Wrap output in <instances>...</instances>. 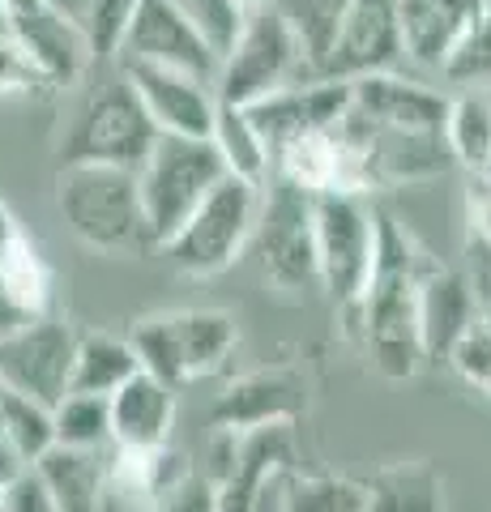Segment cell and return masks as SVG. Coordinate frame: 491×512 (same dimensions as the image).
I'll use <instances>...</instances> for the list:
<instances>
[{"label":"cell","mask_w":491,"mask_h":512,"mask_svg":"<svg viewBox=\"0 0 491 512\" xmlns=\"http://www.w3.org/2000/svg\"><path fill=\"white\" fill-rule=\"evenodd\" d=\"M436 261L393 214L376 210V261L363 295L346 308V338H355L385 380H410L427 363L419 338V282Z\"/></svg>","instance_id":"6da1fadb"},{"label":"cell","mask_w":491,"mask_h":512,"mask_svg":"<svg viewBox=\"0 0 491 512\" xmlns=\"http://www.w3.org/2000/svg\"><path fill=\"white\" fill-rule=\"evenodd\" d=\"M56 210L73 239L99 256H141L154 248L141 210L137 171L69 163L56 171Z\"/></svg>","instance_id":"7a4b0ae2"},{"label":"cell","mask_w":491,"mask_h":512,"mask_svg":"<svg viewBox=\"0 0 491 512\" xmlns=\"http://www.w3.org/2000/svg\"><path fill=\"white\" fill-rule=\"evenodd\" d=\"M158 128L146 116V107L124 82V73L112 64V73H103L99 82H90L86 94L77 99L65 133L56 141L60 167L69 163H99V167H124L137 171L154 150Z\"/></svg>","instance_id":"3957f363"},{"label":"cell","mask_w":491,"mask_h":512,"mask_svg":"<svg viewBox=\"0 0 491 512\" xmlns=\"http://www.w3.org/2000/svg\"><path fill=\"white\" fill-rule=\"evenodd\" d=\"M261 188L265 184L240 180V175H223V180L210 188V197L158 244V252L167 256V265L184 278L227 274L244 256V248L252 244L257 214H261Z\"/></svg>","instance_id":"277c9868"},{"label":"cell","mask_w":491,"mask_h":512,"mask_svg":"<svg viewBox=\"0 0 491 512\" xmlns=\"http://www.w3.org/2000/svg\"><path fill=\"white\" fill-rule=\"evenodd\" d=\"M129 342L141 359V372L167 380L171 389L214 376L240 346V325L223 308H180L141 316Z\"/></svg>","instance_id":"5b68a950"},{"label":"cell","mask_w":491,"mask_h":512,"mask_svg":"<svg viewBox=\"0 0 491 512\" xmlns=\"http://www.w3.org/2000/svg\"><path fill=\"white\" fill-rule=\"evenodd\" d=\"M308 77H316V69L304 52V43H299L291 22L282 18V9L269 0L261 9H248L231 52L218 60L214 94L223 103L248 107V103H257L282 86L308 82Z\"/></svg>","instance_id":"8992f818"},{"label":"cell","mask_w":491,"mask_h":512,"mask_svg":"<svg viewBox=\"0 0 491 512\" xmlns=\"http://www.w3.org/2000/svg\"><path fill=\"white\" fill-rule=\"evenodd\" d=\"M227 175L210 137H171L158 133L146 163L137 167L141 210H146L154 248L210 197V188Z\"/></svg>","instance_id":"52a82bcc"},{"label":"cell","mask_w":491,"mask_h":512,"mask_svg":"<svg viewBox=\"0 0 491 512\" xmlns=\"http://www.w3.org/2000/svg\"><path fill=\"white\" fill-rule=\"evenodd\" d=\"M316 286L346 312L363 295L376 261V210L363 192H316Z\"/></svg>","instance_id":"ba28073f"},{"label":"cell","mask_w":491,"mask_h":512,"mask_svg":"<svg viewBox=\"0 0 491 512\" xmlns=\"http://www.w3.org/2000/svg\"><path fill=\"white\" fill-rule=\"evenodd\" d=\"M312 192L299 184L269 175L261 188V214H257V261L261 278L282 295H299L316 286V214Z\"/></svg>","instance_id":"9c48e42d"},{"label":"cell","mask_w":491,"mask_h":512,"mask_svg":"<svg viewBox=\"0 0 491 512\" xmlns=\"http://www.w3.org/2000/svg\"><path fill=\"white\" fill-rule=\"evenodd\" d=\"M295 470V423H269L252 431H218L214 483L218 512H261L269 487Z\"/></svg>","instance_id":"30bf717a"},{"label":"cell","mask_w":491,"mask_h":512,"mask_svg":"<svg viewBox=\"0 0 491 512\" xmlns=\"http://www.w3.org/2000/svg\"><path fill=\"white\" fill-rule=\"evenodd\" d=\"M77 355V333L52 312L22 320L0 338V389L35 397L43 406H56L69 393Z\"/></svg>","instance_id":"8fae6325"},{"label":"cell","mask_w":491,"mask_h":512,"mask_svg":"<svg viewBox=\"0 0 491 512\" xmlns=\"http://www.w3.org/2000/svg\"><path fill=\"white\" fill-rule=\"evenodd\" d=\"M116 69L133 86V94L141 99L158 133L210 137L214 111H218L214 82H205L197 73H184V69H167V64H141V60H124Z\"/></svg>","instance_id":"7c38bea8"},{"label":"cell","mask_w":491,"mask_h":512,"mask_svg":"<svg viewBox=\"0 0 491 512\" xmlns=\"http://www.w3.org/2000/svg\"><path fill=\"white\" fill-rule=\"evenodd\" d=\"M406 64L402 47V0H351L338 26V39L321 64V77H363Z\"/></svg>","instance_id":"4fadbf2b"},{"label":"cell","mask_w":491,"mask_h":512,"mask_svg":"<svg viewBox=\"0 0 491 512\" xmlns=\"http://www.w3.org/2000/svg\"><path fill=\"white\" fill-rule=\"evenodd\" d=\"M445 111H449L445 90L427 86L419 77H406L402 69L351 77V116L372 128L445 137Z\"/></svg>","instance_id":"5bb4252c"},{"label":"cell","mask_w":491,"mask_h":512,"mask_svg":"<svg viewBox=\"0 0 491 512\" xmlns=\"http://www.w3.org/2000/svg\"><path fill=\"white\" fill-rule=\"evenodd\" d=\"M124 60L167 64V69L197 73L205 82H214V73H218L214 47L197 35V26L176 9V0H137L129 30H124V39H120L116 64H124Z\"/></svg>","instance_id":"9a60e30c"},{"label":"cell","mask_w":491,"mask_h":512,"mask_svg":"<svg viewBox=\"0 0 491 512\" xmlns=\"http://www.w3.org/2000/svg\"><path fill=\"white\" fill-rule=\"evenodd\" d=\"M346 107H351V82L342 77H308V82L282 86L265 99L248 103V116L257 120L261 137L269 141V158L278 146H287L299 133H316V128H338Z\"/></svg>","instance_id":"2e32d148"},{"label":"cell","mask_w":491,"mask_h":512,"mask_svg":"<svg viewBox=\"0 0 491 512\" xmlns=\"http://www.w3.org/2000/svg\"><path fill=\"white\" fill-rule=\"evenodd\" d=\"M308 410V384L291 367H265V372L235 376L214 397L210 423L214 431H252L269 423H295Z\"/></svg>","instance_id":"e0dca14e"},{"label":"cell","mask_w":491,"mask_h":512,"mask_svg":"<svg viewBox=\"0 0 491 512\" xmlns=\"http://www.w3.org/2000/svg\"><path fill=\"white\" fill-rule=\"evenodd\" d=\"M9 30L18 35V43L26 47V56L35 60V69L47 77V86H52V90L82 86L86 77L94 73V56H90L86 30L77 26L73 18H65L60 9L39 5L35 13L13 18Z\"/></svg>","instance_id":"ac0fdd59"},{"label":"cell","mask_w":491,"mask_h":512,"mask_svg":"<svg viewBox=\"0 0 491 512\" xmlns=\"http://www.w3.org/2000/svg\"><path fill=\"white\" fill-rule=\"evenodd\" d=\"M483 13H491V0H402L406 64L440 73L449 52Z\"/></svg>","instance_id":"d6986e66"},{"label":"cell","mask_w":491,"mask_h":512,"mask_svg":"<svg viewBox=\"0 0 491 512\" xmlns=\"http://www.w3.org/2000/svg\"><path fill=\"white\" fill-rule=\"evenodd\" d=\"M474 291L470 278L457 274V269L432 265L419 282V338H423V359L440 363L449 359V350L457 346V338L474 325Z\"/></svg>","instance_id":"ffe728a7"},{"label":"cell","mask_w":491,"mask_h":512,"mask_svg":"<svg viewBox=\"0 0 491 512\" xmlns=\"http://www.w3.org/2000/svg\"><path fill=\"white\" fill-rule=\"evenodd\" d=\"M112 402V444L163 448L176 427V389L150 372H137L107 397Z\"/></svg>","instance_id":"44dd1931"},{"label":"cell","mask_w":491,"mask_h":512,"mask_svg":"<svg viewBox=\"0 0 491 512\" xmlns=\"http://www.w3.org/2000/svg\"><path fill=\"white\" fill-rule=\"evenodd\" d=\"M35 474L52 491L60 512H103L107 508V448L52 444L35 461Z\"/></svg>","instance_id":"7402d4cb"},{"label":"cell","mask_w":491,"mask_h":512,"mask_svg":"<svg viewBox=\"0 0 491 512\" xmlns=\"http://www.w3.org/2000/svg\"><path fill=\"white\" fill-rule=\"evenodd\" d=\"M363 487H368V512H445V478L427 461H393Z\"/></svg>","instance_id":"603a6c76"},{"label":"cell","mask_w":491,"mask_h":512,"mask_svg":"<svg viewBox=\"0 0 491 512\" xmlns=\"http://www.w3.org/2000/svg\"><path fill=\"white\" fill-rule=\"evenodd\" d=\"M141 372V359L129 338L116 333H77V355H73V376L69 393H99L112 397L129 376Z\"/></svg>","instance_id":"cb8c5ba5"},{"label":"cell","mask_w":491,"mask_h":512,"mask_svg":"<svg viewBox=\"0 0 491 512\" xmlns=\"http://www.w3.org/2000/svg\"><path fill=\"white\" fill-rule=\"evenodd\" d=\"M210 141H214L218 158H223L227 175H240V180H252V184H265L269 175H274L269 141L261 137L257 120L248 116V107H235V103H223V99H218Z\"/></svg>","instance_id":"d4e9b609"},{"label":"cell","mask_w":491,"mask_h":512,"mask_svg":"<svg viewBox=\"0 0 491 512\" xmlns=\"http://www.w3.org/2000/svg\"><path fill=\"white\" fill-rule=\"evenodd\" d=\"M445 146L470 175L491 171V90H453L445 111Z\"/></svg>","instance_id":"484cf974"},{"label":"cell","mask_w":491,"mask_h":512,"mask_svg":"<svg viewBox=\"0 0 491 512\" xmlns=\"http://www.w3.org/2000/svg\"><path fill=\"white\" fill-rule=\"evenodd\" d=\"M0 278H5V291L22 308V316H43L52 308V269L26 235L0 252Z\"/></svg>","instance_id":"4316f807"},{"label":"cell","mask_w":491,"mask_h":512,"mask_svg":"<svg viewBox=\"0 0 491 512\" xmlns=\"http://www.w3.org/2000/svg\"><path fill=\"white\" fill-rule=\"evenodd\" d=\"M278 512H368V487L338 474H295L282 487Z\"/></svg>","instance_id":"83f0119b"},{"label":"cell","mask_w":491,"mask_h":512,"mask_svg":"<svg viewBox=\"0 0 491 512\" xmlns=\"http://www.w3.org/2000/svg\"><path fill=\"white\" fill-rule=\"evenodd\" d=\"M56 444L69 448H112V402L99 393H65L52 406Z\"/></svg>","instance_id":"f1b7e54d"},{"label":"cell","mask_w":491,"mask_h":512,"mask_svg":"<svg viewBox=\"0 0 491 512\" xmlns=\"http://www.w3.org/2000/svg\"><path fill=\"white\" fill-rule=\"evenodd\" d=\"M282 9V18L291 22V30L304 43V52L312 60L316 77H321V64L329 56V47L338 39V26L346 18V9H351V0H274Z\"/></svg>","instance_id":"f546056e"},{"label":"cell","mask_w":491,"mask_h":512,"mask_svg":"<svg viewBox=\"0 0 491 512\" xmlns=\"http://www.w3.org/2000/svg\"><path fill=\"white\" fill-rule=\"evenodd\" d=\"M0 419L13 431V440L26 453V461H35L56 444V419H52V406L35 402V397H22L13 389H0Z\"/></svg>","instance_id":"4dcf8cb0"},{"label":"cell","mask_w":491,"mask_h":512,"mask_svg":"<svg viewBox=\"0 0 491 512\" xmlns=\"http://www.w3.org/2000/svg\"><path fill=\"white\" fill-rule=\"evenodd\" d=\"M133 5H137V0H86V5H82V18H77V26L86 30L94 69H107V64H116L120 39H124L129 18H133Z\"/></svg>","instance_id":"1f68e13d"},{"label":"cell","mask_w":491,"mask_h":512,"mask_svg":"<svg viewBox=\"0 0 491 512\" xmlns=\"http://www.w3.org/2000/svg\"><path fill=\"white\" fill-rule=\"evenodd\" d=\"M440 77L457 90H491V13H483L462 35V43L449 52Z\"/></svg>","instance_id":"d6a6232c"},{"label":"cell","mask_w":491,"mask_h":512,"mask_svg":"<svg viewBox=\"0 0 491 512\" xmlns=\"http://www.w3.org/2000/svg\"><path fill=\"white\" fill-rule=\"evenodd\" d=\"M176 9L197 26V35L214 47L218 60L231 52V43H235V35H240V26L248 18V9L240 5V0H176Z\"/></svg>","instance_id":"836d02e7"},{"label":"cell","mask_w":491,"mask_h":512,"mask_svg":"<svg viewBox=\"0 0 491 512\" xmlns=\"http://www.w3.org/2000/svg\"><path fill=\"white\" fill-rule=\"evenodd\" d=\"M0 94H52L47 77L35 69V60L26 56L9 26L0 30Z\"/></svg>","instance_id":"e575fe53"},{"label":"cell","mask_w":491,"mask_h":512,"mask_svg":"<svg viewBox=\"0 0 491 512\" xmlns=\"http://www.w3.org/2000/svg\"><path fill=\"white\" fill-rule=\"evenodd\" d=\"M445 363H453L462 380L487 389V384H491V320L474 316V325L462 333V338H457V346L449 350Z\"/></svg>","instance_id":"d590c367"},{"label":"cell","mask_w":491,"mask_h":512,"mask_svg":"<svg viewBox=\"0 0 491 512\" xmlns=\"http://www.w3.org/2000/svg\"><path fill=\"white\" fill-rule=\"evenodd\" d=\"M158 512H218L214 504V483H210V474H197V470H188L176 487H171L163 495V504H158Z\"/></svg>","instance_id":"8d00e7d4"},{"label":"cell","mask_w":491,"mask_h":512,"mask_svg":"<svg viewBox=\"0 0 491 512\" xmlns=\"http://www.w3.org/2000/svg\"><path fill=\"white\" fill-rule=\"evenodd\" d=\"M0 512H60V504L52 500V491L43 487V478L35 470H26L22 478H13V483L5 487Z\"/></svg>","instance_id":"74e56055"},{"label":"cell","mask_w":491,"mask_h":512,"mask_svg":"<svg viewBox=\"0 0 491 512\" xmlns=\"http://www.w3.org/2000/svg\"><path fill=\"white\" fill-rule=\"evenodd\" d=\"M466 210H470V231H474V239L491 248V171L470 175Z\"/></svg>","instance_id":"f35d334b"},{"label":"cell","mask_w":491,"mask_h":512,"mask_svg":"<svg viewBox=\"0 0 491 512\" xmlns=\"http://www.w3.org/2000/svg\"><path fill=\"white\" fill-rule=\"evenodd\" d=\"M470 291H474V308L483 320H491V248L474 239L470 244Z\"/></svg>","instance_id":"ab89813d"},{"label":"cell","mask_w":491,"mask_h":512,"mask_svg":"<svg viewBox=\"0 0 491 512\" xmlns=\"http://www.w3.org/2000/svg\"><path fill=\"white\" fill-rule=\"evenodd\" d=\"M26 470H35V466L26 461L18 440H13V431L5 427V419H0V487H9L13 478H22Z\"/></svg>","instance_id":"60d3db41"},{"label":"cell","mask_w":491,"mask_h":512,"mask_svg":"<svg viewBox=\"0 0 491 512\" xmlns=\"http://www.w3.org/2000/svg\"><path fill=\"white\" fill-rule=\"evenodd\" d=\"M22 320H30V316H22V308L9 299V291H5V278H0V338H5L9 329H18Z\"/></svg>","instance_id":"b9f144b4"},{"label":"cell","mask_w":491,"mask_h":512,"mask_svg":"<svg viewBox=\"0 0 491 512\" xmlns=\"http://www.w3.org/2000/svg\"><path fill=\"white\" fill-rule=\"evenodd\" d=\"M13 239H22V227H18V218H13V210H9V201L0 197V252H5Z\"/></svg>","instance_id":"7bdbcfd3"},{"label":"cell","mask_w":491,"mask_h":512,"mask_svg":"<svg viewBox=\"0 0 491 512\" xmlns=\"http://www.w3.org/2000/svg\"><path fill=\"white\" fill-rule=\"evenodd\" d=\"M39 5H47V0H0V9H5V18H22V13H35Z\"/></svg>","instance_id":"ee69618b"},{"label":"cell","mask_w":491,"mask_h":512,"mask_svg":"<svg viewBox=\"0 0 491 512\" xmlns=\"http://www.w3.org/2000/svg\"><path fill=\"white\" fill-rule=\"evenodd\" d=\"M47 5H52V9H60V13H65V18H82V5H86V0H47Z\"/></svg>","instance_id":"f6af8a7d"},{"label":"cell","mask_w":491,"mask_h":512,"mask_svg":"<svg viewBox=\"0 0 491 512\" xmlns=\"http://www.w3.org/2000/svg\"><path fill=\"white\" fill-rule=\"evenodd\" d=\"M244 9H261V5H269V0H240Z\"/></svg>","instance_id":"bcb514c9"},{"label":"cell","mask_w":491,"mask_h":512,"mask_svg":"<svg viewBox=\"0 0 491 512\" xmlns=\"http://www.w3.org/2000/svg\"><path fill=\"white\" fill-rule=\"evenodd\" d=\"M9 26V18H5V9H0V30H5Z\"/></svg>","instance_id":"7dc6e473"},{"label":"cell","mask_w":491,"mask_h":512,"mask_svg":"<svg viewBox=\"0 0 491 512\" xmlns=\"http://www.w3.org/2000/svg\"><path fill=\"white\" fill-rule=\"evenodd\" d=\"M487 393H491V384H487Z\"/></svg>","instance_id":"c3c4849f"}]
</instances>
